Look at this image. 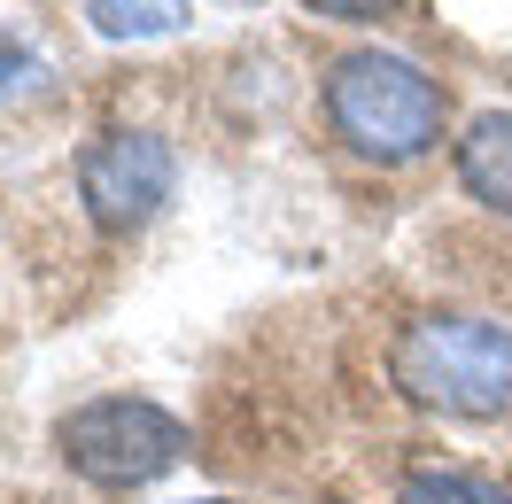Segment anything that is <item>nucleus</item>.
I'll return each instance as SVG.
<instances>
[{"instance_id":"1","label":"nucleus","mask_w":512,"mask_h":504,"mask_svg":"<svg viewBox=\"0 0 512 504\" xmlns=\"http://www.w3.org/2000/svg\"><path fill=\"white\" fill-rule=\"evenodd\" d=\"M326 125L357 163L396 171L443 148V86L396 47H350L326 70Z\"/></svg>"},{"instance_id":"2","label":"nucleus","mask_w":512,"mask_h":504,"mask_svg":"<svg viewBox=\"0 0 512 504\" xmlns=\"http://www.w3.org/2000/svg\"><path fill=\"white\" fill-rule=\"evenodd\" d=\"M396 396L443 419H505L512 411V326L497 318H412L388 349Z\"/></svg>"},{"instance_id":"3","label":"nucleus","mask_w":512,"mask_h":504,"mask_svg":"<svg viewBox=\"0 0 512 504\" xmlns=\"http://www.w3.org/2000/svg\"><path fill=\"white\" fill-rule=\"evenodd\" d=\"M55 450H63V466L78 473V481H94V489H148V481H163L171 466H187L194 442H187V427L163 404H148V396H94V404L63 411Z\"/></svg>"},{"instance_id":"4","label":"nucleus","mask_w":512,"mask_h":504,"mask_svg":"<svg viewBox=\"0 0 512 504\" xmlns=\"http://www.w3.org/2000/svg\"><path fill=\"white\" fill-rule=\"evenodd\" d=\"M179 194V156L163 132H101L78 156V202L101 233H140L163 218V202Z\"/></svg>"},{"instance_id":"5","label":"nucleus","mask_w":512,"mask_h":504,"mask_svg":"<svg viewBox=\"0 0 512 504\" xmlns=\"http://www.w3.org/2000/svg\"><path fill=\"white\" fill-rule=\"evenodd\" d=\"M458 187L481 210L512 218V109H489V117H474L458 132Z\"/></svg>"},{"instance_id":"6","label":"nucleus","mask_w":512,"mask_h":504,"mask_svg":"<svg viewBox=\"0 0 512 504\" xmlns=\"http://www.w3.org/2000/svg\"><path fill=\"white\" fill-rule=\"evenodd\" d=\"M86 24H94V39L140 47V39L179 32V24H187V0H86Z\"/></svg>"},{"instance_id":"7","label":"nucleus","mask_w":512,"mask_h":504,"mask_svg":"<svg viewBox=\"0 0 512 504\" xmlns=\"http://www.w3.org/2000/svg\"><path fill=\"white\" fill-rule=\"evenodd\" d=\"M396 504H512L489 473H466V466H412Z\"/></svg>"},{"instance_id":"8","label":"nucleus","mask_w":512,"mask_h":504,"mask_svg":"<svg viewBox=\"0 0 512 504\" xmlns=\"http://www.w3.org/2000/svg\"><path fill=\"white\" fill-rule=\"evenodd\" d=\"M303 8H311V16H334V24H381L404 0H303Z\"/></svg>"},{"instance_id":"9","label":"nucleus","mask_w":512,"mask_h":504,"mask_svg":"<svg viewBox=\"0 0 512 504\" xmlns=\"http://www.w3.org/2000/svg\"><path fill=\"white\" fill-rule=\"evenodd\" d=\"M24 63V47H16V39H0V86H8V70Z\"/></svg>"},{"instance_id":"10","label":"nucleus","mask_w":512,"mask_h":504,"mask_svg":"<svg viewBox=\"0 0 512 504\" xmlns=\"http://www.w3.org/2000/svg\"><path fill=\"white\" fill-rule=\"evenodd\" d=\"M194 504H225V497H194Z\"/></svg>"}]
</instances>
